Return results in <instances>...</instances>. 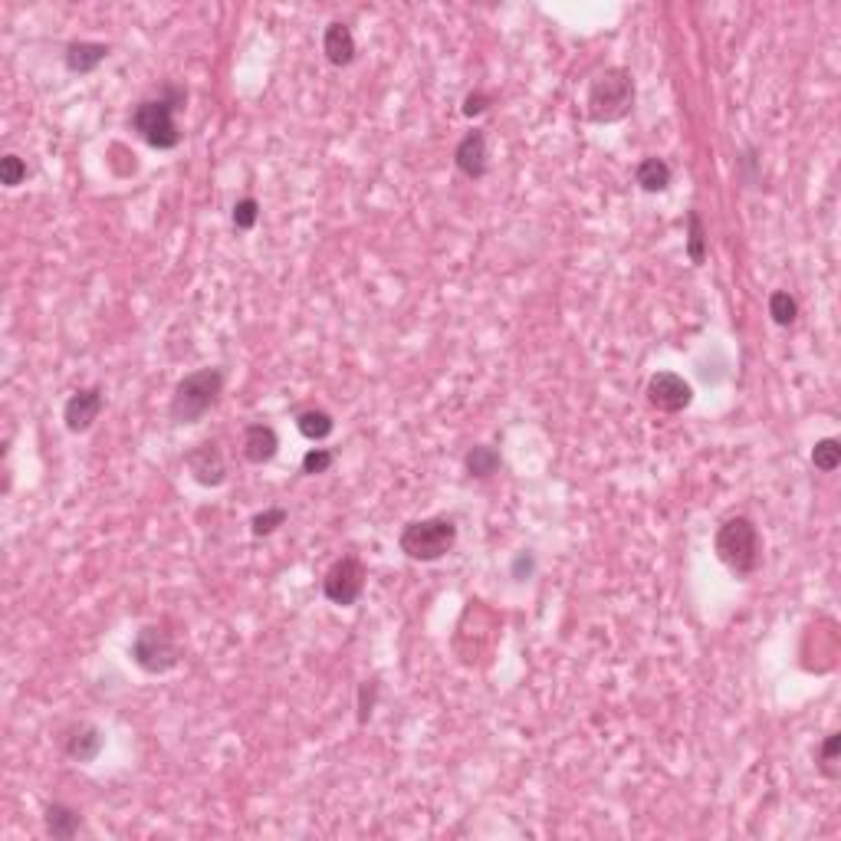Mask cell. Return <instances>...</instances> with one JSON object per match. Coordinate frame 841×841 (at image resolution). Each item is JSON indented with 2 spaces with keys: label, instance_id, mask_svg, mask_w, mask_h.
<instances>
[{
  "label": "cell",
  "instance_id": "cell-15",
  "mask_svg": "<svg viewBox=\"0 0 841 841\" xmlns=\"http://www.w3.org/2000/svg\"><path fill=\"white\" fill-rule=\"evenodd\" d=\"M280 454V434H276L273 424H247L244 431V457L250 464H270V460Z\"/></svg>",
  "mask_w": 841,
  "mask_h": 841
},
{
  "label": "cell",
  "instance_id": "cell-29",
  "mask_svg": "<svg viewBox=\"0 0 841 841\" xmlns=\"http://www.w3.org/2000/svg\"><path fill=\"white\" fill-rule=\"evenodd\" d=\"M490 106H493V96H490V92L474 89V92H467V96H464V106H460V112H464L467 119H477V115H483Z\"/></svg>",
  "mask_w": 841,
  "mask_h": 841
},
{
  "label": "cell",
  "instance_id": "cell-24",
  "mask_svg": "<svg viewBox=\"0 0 841 841\" xmlns=\"http://www.w3.org/2000/svg\"><path fill=\"white\" fill-rule=\"evenodd\" d=\"M230 221H234V227L240 230V234H247V230L257 227L260 221V201L257 198H240L234 207H230Z\"/></svg>",
  "mask_w": 841,
  "mask_h": 841
},
{
  "label": "cell",
  "instance_id": "cell-8",
  "mask_svg": "<svg viewBox=\"0 0 841 841\" xmlns=\"http://www.w3.org/2000/svg\"><path fill=\"white\" fill-rule=\"evenodd\" d=\"M648 405L664 414H681L694 405V388L684 375L677 372H658L648 382Z\"/></svg>",
  "mask_w": 841,
  "mask_h": 841
},
{
  "label": "cell",
  "instance_id": "cell-18",
  "mask_svg": "<svg viewBox=\"0 0 841 841\" xmlns=\"http://www.w3.org/2000/svg\"><path fill=\"white\" fill-rule=\"evenodd\" d=\"M500 467H503V457L497 447H490V444H474L464 454V470L474 480H490L493 474H500Z\"/></svg>",
  "mask_w": 841,
  "mask_h": 841
},
{
  "label": "cell",
  "instance_id": "cell-9",
  "mask_svg": "<svg viewBox=\"0 0 841 841\" xmlns=\"http://www.w3.org/2000/svg\"><path fill=\"white\" fill-rule=\"evenodd\" d=\"M184 467L201 487H221L227 480V460L217 441H201L191 451H184Z\"/></svg>",
  "mask_w": 841,
  "mask_h": 841
},
{
  "label": "cell",
  "instance_id": "cell-25",
  "mask_svg": "<svg viewBox=\"0 0 841 841\" xmlns=\"http://www.w3.org/2000/svg\"><path fill=\"white\" fill-rule=\"evenodd\" d=\"M286 520H290V513H286L283 506H270V510H263L250 520V533L253 536H273Z\"/></svg>",
  "mask_w": 841,
  "mask_h": 841
},
{
  "label": "cell",
  "instance_id": "cell-2",
  "mask_svg": "<svg viewBox=\"0 0 841 841\" xmlns=\"http://www.w3.org/2000/svg\"><path fill=\"white\" fill-rule=\"evenodd\" d=\"M713 552L733 579H750L763 566V536L750 516H730L717 526Z\"/></svg>",
  "mask_w": 841,
  "mask_h": 841
},
{
  "label": "cell",
  "instance_id": "cell-21",
  "mask_svg": "<svg viewBox=\"0 0 841 841\" xmlns=\"http://www.w3.org/2000/svg\"><path fill=\"white\" fill-rule=\"evenodd\" d=\"M769 316H773V322H776V326H782V329L796 326V319H799V303H796V296L786 293V290L769 293Z\"/></svg>",
  "mask_w": 841,
  "mask_h": 841
},
{
  "label": "cell",
  "instance_id": "cell-10",
  "mask_svg": "<svg viewBox=\"0 0 841 841\" xmlns=\"http://www.w3.org/2000/svg\"><path fill=\"white\" fill-rule=\"evenodd\" d=\"M106 411V391L99 385L79 388L69 395L66 408H63V424L69 434H86L92 424L99 421V414Z\"/></svg>",
  "mask_w": 841,
  "mask_h": 841
},
{
  "label": "cell",
  "instance_id": "cell-6",
  "mask_svg": "<svg viewBox=\"0 0 841 841\" xmlns=\"http://www.w3.org/2000/svg\"><path fill=\"white\" fill-rule=\"evenodd\" d=\"M132 661L145 674H168L181 664V644L165 625H145L132 638Z\"/></svg>",
  "mask_w": 841,
  "mask_h": 841
},
{
  "label": "cell",
  "instance_id": "cell-28",
  "mask_svg": "<svg viewBox=\"0 0 841 841\" xmlns=\"http://www.w3.org/2000/svg\"><path fill=\"white\" fill-rule=\"evenodd\" d=\"M375 704H378V681H362L359 684V700H355V717H359V723L365 727L368 720H372V713H375Z\"/></svg>",
  "mask_w": 841,
  "mask_h": 841
},
{
  "label": "cell",
  "instance_id": "cell-26",
  "mask_svg": "<svg viewBox=\"0 0 841 841\" xmlns=\"http://www.w3.org/2000/svg\"><path fill=\"white\" fill-rule=\"evenodd\" d=\"M332 464H336V454H332L329 447H309L299 467H303L306 477H319V474H329Z\"/></svg>",
  "mask_w": 841,
  "mask_h": 841
},
{
  "label": "cell",
  "instance_id": "cell-23",
  "mask_svg": "<svg viewBox=\"0 0 841 841\" xmlns=\"http://www.w3.org/2000/svg\"><path fill=\"white\" fill-rule=\"evenodd\" d=\"M838 753H841V733H828L825 736V743L819 746V759H815V766H819V773L825 776V779H838L841 773H838Z\"/></svg>",
  "mask_w": 841,
  "mask_h": 841
},
{
  "label": "cell",
  "instance_id": "cell-3",
  "mask_svg": "<svg viewBox=\"0 0 841 841\" xmlns=\"http://www.w3.org/2000/svg\"><path fill=\"white\" fill-rule=\"evenodd\" d=\"M224 368H198V372L184 375L181 382L171 391V401H168V418L181 424V428H188V424H201L207 418V411H211L217 401L224 395Z\"/></svg>",
  "mask_w": 841,
  "mask_h": 841
},
{
  "label": "cell",
  "instance_id": "cell-30",
  "mask_svg": "<svg viewBox=\"0 0 841 841\" xmlns=\"http://www.w3.org/2000/svg\"><path fill=\"white\" fill-rule=\"evenodd\" d=\"M510 572H513V579H516V582L533 579V572H536V556H533V552H529V549H526V552H520V556L513 559V569H510Z\"/></svg>",
  "mask_w": 841,
  "mask_h": 841
},
{
  "label": "cell",
  "instance_id": "cell-14",
  "mask_svg": "<svg viewBox=\"0 0 841 841\" xmlns=\"http://www.w3.org/2000/svg\"><path fill=\"white\" fill-rule=\"evenodd\" d=\"M322 53H326V60L332 66H352L355 63V53H359V46H355V33L349 23L342 20H332L326 30H322Z\"/></svg>",
  "mask_w": 841,
  "mask_h": 841
},
{
  "label": "cell",
  "instance_id": "cell-7",
  "mask_svg": "<svg viewBox=\"0 0 841 841\" xmlns=\"http://www.w3.org/2000/svg\"><path fill=\"white\" fill-rule=\"evenodd\" d=\"M368 582V569L359 556H342L329 566L326 579H322V595L329 598L332 605L339 608H352L362 598Z\"/></svg>",
  "mask_w": 841,
  "mask_h": 841
},
{
  "label": "cell",
  "instance_id": "cell-4",
  "mask_svg": "<svg viewBox=\"0 0 841 841\" xmlns=\"http://www.w3.org/2000/svg\"><path fill=\"white\" fill-rule=\"evenodd\" d=\"M635 109V76L625 66H608L605 73H598L585 96V115L595 125H612L621 122Z\"/></svg>",
  "mask_w": 841,
  "mask_h": 841
},
{
  "label": "cell",
  "instance_id": "cell-11",
  "mask_svg": "<svg viewBox=\"0 0 841 841\" xmlns=\"http://www.w3.org/2000/svg\"><path fill=\"white\" fill-rule=\"evenodd\" d=\"M454 165L464 178L470 181H483L490 171V142H487V129H474L467 132L454 148Z\"/></svg>",
  "mask_w": 841,
  "mask_h": 841
},
{
  "label": "cell",
  "instance_id": "cell-27",
  "mask_svg": "<svg viewBox=\"0 0 841 841\" xmlns=\"http://www.w3.org/2000/svg\"><path fill=\"white\" fill-rule=\"evenodd\" d=\"M23 181H27V161L14 152L0 158V184L4 188H20Z\"/></svg>",
  "mask_w": 841,
  "mask_h": 841
},
{
  "label": "cell",
  "instance_id": "cell-17",
  "mask_svg": "<svg viewBox=\"0 0 841 841\" xmlns=\"http://www.w3.org/2000/svg\"><path fill=\"white\" fill-rule=\"evenodd\" d=\"M671 181H674V171L671 165H667L664 158H641L638 161V168H635V184L641 191H648V194H661L671 188Z\"/></svg>",
  "mask_w": 841,
  "mask_h": 841
},
{
  "label": "cell",
  "instance_id": "cell-22",
  "mask_svg": "<svg viewBox=\"0 0 841 841\" xmlns=\"http://www.w3.org/2000/svg\"><path fill=\"white\" fill-rule=\"evenodd\" d=\"M841 464V441L838 437H822V441H815L812 447V467L822 470V474H832Z\"/></svg>",
  "mask_w": 841,
  "mask_h": 841
},
{
  "label": "cell",
  "instance_id": "cell-12",
  "mask_svg": "<svg viewBox=\"0 0 841 841\" xmlns=\"http://www.w3.org/2000/svg\"><path fill=\"white\" fill-rule=\"evenodd\" d=\"M102 750H106V733H102L96 723L79 720L63 733V753L73 759V763H83V766L96 763Z\"/></svg>",
  "mask_w": 841,
  "mask_h": 841
},
{
  "label": "cell",
  "instance_id": "cell-19",
  "mask_svg": "<svg viewBox=\"0 0 841 841\" xmlns=\"http://www.w3.org/2000/svg\"><path fill=\"white\" fill-rule=\"evenodd\" d=\"M296 428L306 441H326V437L336 431V418L326 408H306L296 414Z\"/></svg>",
  "mask_w": 841,
  "mask_h": 841
},
{
  "label": "cell",
  "instance_id": "cell-16",
  "mask_svg": "<svg viewBox=\"0 0 841 841\" xmlns=\"http://www.w3.org/2000/svg\"><path fill=\"white\" fill-rule=\"evenodd\" d=\"M43 825H46V835L56 838V841H73L79 835V828H83V815H79L73 805H63V802H50L43 809Z\"/></svg>",
  "mask_w": 841,
  "mask_h": 841
},
{
  "label": "cell",
  "instance_id": "cell-13",
  "mask_svg": "<svg viewBox=\"0 0 841 841\" xmlns=\"http://www.w3.org/2000/svg\"><path fill=\"white\" fill-rule=\"evenodd\" d=\"M109 53H112V46L109 43H96V40H73V43H66V50H63V63L69 73H76V76H89L92 69H99L102 63L109 60Z\"/></svg>",
  "mask_w": 841,
  "mask_h": 841
},
{
  "label": "cell",
  "instance_id": "cell-5",
  "mask_svg": "<svg viewBox=\"0 0 841 841\" xmlns=\"http://www.w3.org/2000/svg\"><path fill=\"white\" fill-rule=\"evenodd\" d=\"M457 546V523L451 516H424L411 520L398 533V549L411 562H437Z\"/></svg>",
  "mask_w": 841,
  "mask_h": 841
},
{
  "label": "cell",
  "instance_id": "cell-1",
  "mask_svg": "<svg viewBox=\"0 0 841 841\" xmlns=\"http://www.w3.org/2000/svg\"><path fill=\"white\" fill-rule=\"evenodd\" d=\"M188 106V89L178 83H165L155 96L142 99L129 115L132 132L155 152H171L181 145V129L175 115Z\"/></svg>",
  "mask_w": 841,
  "mask_h": 841
},
{
  "label": "cell",
  "instance_id": "cell-20",
  "mask_svg": "<svg viewBox=\"0 0 841 841\" xmlns=\"http://www.w3.org/2000/svg\"><path fill=\"white\" fill-rule=\"evenodd\" d=\"M687 257L694 267H704V260H707V227H704V217H700L697 207L687 211Z\"/></svg>",
  "mask_w": 841,
  "mask_h": 841
}]
</instances>
